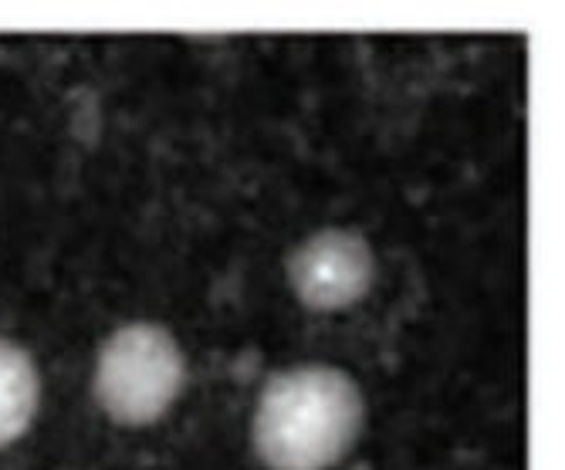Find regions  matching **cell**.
Returning a JSON list of instances; mask_svg holds the SVG:
<instances>
[{"instance_id":"obj_1","label":"cell","mask_w":565,"mask_h":470,"mask_svg":"<svg viewBox=\"0 0 565 470\" xmlns=\"http://www.w3.org/2000/svg\"><path fill=\"white\" fill-rule=\"evenodd\" d=\"M366 427V399L339 365L275 373L250 416V447L268 470H332Z\"/></svg>"},{"instance_id":"obj_3","label":"cell","mask_w":565,"mask_h":470,"mask_svg":"<svg viewBox=\"0 0 565 470\" xmlns=\"http://www.w3.org/2000/svg\"><path fill=\"white\" fill-rule=\"evenodd\" d=\"M288 281L308 311H345L376 285L373 244L359 231L326 227L291 250Z\"/></svg>"},{"instance_id":"obj_4","label":"cell","mask_w":565,"mask_h":470,"mask_svg":"<svg viewBox=\"0 0 565 470\" xmlns=\"http://www.w3.org/2000/svg\"><path fill=\"white\" fill-rule=\"evenodd\" d=\"M41 370L28 345L0 335V450L14 447L38 420Z\"/></svg>"},{"instance_id":"obj_2","label":"cell","mask_w":565,"mask_h":470,"mask_svg":"<svg viewBox=\"0 0 565 470\" xmlns=\"http://www.w3.org/2000/svg\"><path fill=\"white\" fill-rule=\"evenodd\" d=\"M186 389V355L160 322H126L102 342L92 370L95 406L116 427H152Z\"/></svg>"}]
</instances>
